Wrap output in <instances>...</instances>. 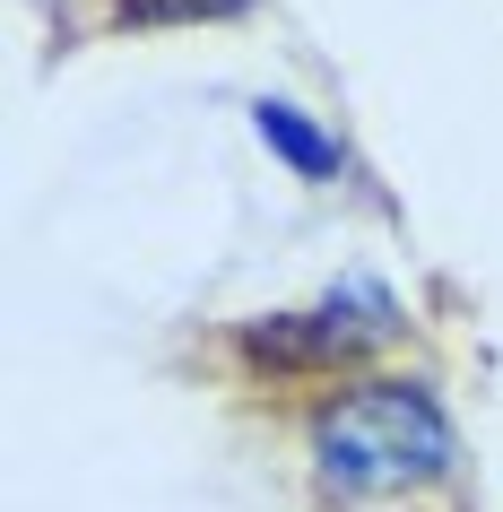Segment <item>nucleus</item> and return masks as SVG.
<instances>
[{"instance_id":"obj_1","label":"nucleus","mask_w":503,"mask_h":512,"mask_svg":"<svg viewBox=\"0 0 503 512\" xmlns=\"http://www.w3.org/2000/svg\"><path fill=\"white\" fill-rule=\"evenodd\" d=\"M313 452H321L330 495H391V486H417V478L443 469L451 434H443V417H434L425 391H408V382H365V391H347V400L321 408Z\"/></svg>"},{"instance_id":"obj_2","label":"nucleus","mask_w":503,"mask_h":512,"mask_svg":"<svg viewBox=\"0 0 503 512\" xmlns=\"http://www.w3.org/2000/svg\"><path fill=\"white\" fill-rule=\"evenodd\" d=\"M373 339H382V330H356V322H304V313H287V322H252V330H243V348L261 356V365H356Z\"/></svg>"},{"instance_id":"obj_3","label":"nucleus","mask_w":503,"mask_h":512,"mask_svg":"<svg viewBox=\"0 0 503 512\" xmlns=\"http://www.w3.org/2000/svg\"><path fill=\"white\" fill-rule=\"evenodd\" d=\"M261 131H269V148H287L304 174H339V148H330V139H321L295 105H261Z\"/></svg>"},{"instance_id":"obj_4","label":"nucleus","mask_w":503,"mask_h":512,"mask_svg":"<svg viewBox=\"0 0 503 512\" xmlns=\"http://www.w3.org/2000/svg\"><path fill=\"white\" fill-rule=\"evenodd\" d=\"M252 0H113L122 27H191V18H235Z\"/></svg>"}]
</instances>
